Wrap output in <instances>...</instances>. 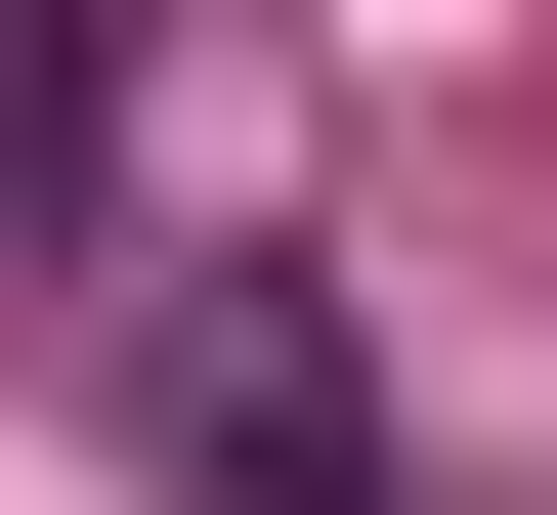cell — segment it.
<instances>
[{"label": "cell", "instance_id": "2", "mask_svg": "<svg viewBox=\"0 0 557 515\" xmlns=\"http://www.w3.org/2000/svg\"><path fill=\"white\" fill-rule=\"evenodd\" d=\"M86 86H129V0H0V130H44V172H86Z\"/></svg>", "mask_w": 557, "mask_h": 515}, {"label": "cell", "instance_id": "1", "mask_svg": "<svg viewBox=\"0 0 557 515\" xmlns=\"http://www.w3.org/2000/svg\"><path fill=\"white\" fill-rule=\"evenodd\" d=\"M129 473L172 515H386V301L344 258H172L129 301Z\"/></svg>", "mask_w": 557, "mask_h": 515}]
</instances>
